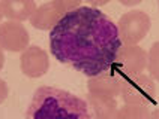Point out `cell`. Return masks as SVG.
Instances as JSON below:
<instances>
[{
	"label": "cell",
	"mask_w": 159,
	"mask_h": 119,
	"mask_svg": "<svg viewBox=\"0 0 159 119\" xmlns=\"http://www.w3.org/2000/svg\"><path fill=\"white\" fill-rule=\"evenodd\" d=\"M122 45L117 24L92 6L65 14L50 30L54 58L89 77L111 70Z\"/></svg>",
	"instance_id": "1"
},
{
	"label": "cell",
	"mask_w": 159,
	"mask_h": 119,
	"mask_svg": "<svg viewBox=\"0 0 159 119\" xmlns=\"http://www.w3.org/2000/svg\"><path fill=\"white\" fill-rule=\"evenodd\" d=\"M86 100L54 86L38 88L29 103L26 119H92Z\"/></svg>",
	"instance_id": "2"
},
{
	"label": "cell",
	"mask_w": 159,
	"mask_h": 119,
	"mask_svg": "<svg viewBox=\"0 0 159 119\" xmlns=\"http://www.w3.org/2000/svg\"><path fill=\"white\" fill-rule=\"evenodd\" d=\"M120 97L125 104L150 106L156 101V86L150 76L147 75H132L122 80Z\"/></svg>",
	"instance_id": "3"
},
{
	"label": "cell",
	"mask_w": 159,
	"mask_h": 119,
	"mask_svg": "<svg viewBox=\"0 0 159 119\" xmlns=\"http://www.w3.org/2000/svg\"><path fill=\"white\" fill-rule=\"evenodd\" d=\"M150 26V17L146 12L131 10L120 17L117 23V30H119V36L122 42L128 45H137L147 36Z\"/></svg>",
	"instance_id": "4"
},
{
	"label": "cell",
	"mask_w": 159,
	"mask_h": 119,
	"mask_svg": "<svg viewBox=\"0 0 159 119\" xmlns=\"http://www.w3.org/2000/svg\"><path fill=\"white\" fill-rule=\"evenodd\" d=\"M147 68V52L137 45L123 43L117 54L113 70L122 77L140 75Z\"/></svg>",
	"instance_id": "5"
},
{
	"label": "cell",
	"mask_w": 159,
	"mask_h": 119,
	"mask_svg": "<svg viewBox=\"0 0 159 119\" xmlns=\"http://www.w3.org/2000/svg\"><path fill=\"white\" fill-rule=\"evenodd\" d=\"M29 31L18 21L0 24V48L8 52H21L29 46Z\"/></svg>",
	"instance_id": "6"
},
{
	"label": "cell",
	"mask_w": 159,
	"mask_h": 119,
	"mask_svg": "<svg viewBox=\"0 0 159 119\" xmlns=\"http://www.w3.org/2000/svg\"><path fill=\"white\" fill-rule=\"evenodd\" d=\"M20 64H21V72L27 77L35 79V77L44 76L48 72L50 60H48V54L42 48L32 45V46H27L23 51Z\"/></svg>",
	"instance_id": "7"
},
{
	"label": "cell",
	"mask_w": 159,
	"mask_h": 119,
	"mask_svg": "<svg viewBox=\"0 0 159 119\" xmlns=\"http://www.w3.org/2000/svg\"><path fill=\"white\" fill-rule=\"evenodd\" d=\"M123 77L120 76L116 70H107L96 76L89 77L87 80V91L92 94L99 95H108V97H117L120 95Z\"/></svg>",
	"instance_id": "8"
},
{
	"label": "cell",
	"mask_w": 159,
	"mask_h": 119,
	"mask_svg": "<svg viewBox=\"0 0 159 119\" xmlns=\"http://www.w3.org/2000/svg\"><path fill=\"white\" fill-rule=\"evenodd\" d=\"M63 12L54 6L53 2H48L36 8L33 15L30 17V24L38 30H53L56 24L63 18Z\"/></svg>",
	"instance_id": "9"
},
{
	"label": "cell",
	"mask_w": 159,
	"mask_h": 119,
	"mask_svg": "<svg viewBox=\"0 0 159 119\" xmlns=\"http://www.w3.org/2000/svg\"><path fill=\"white\" fill-rule=\"evenodd\" d=\"M0 6L3 17H6L9 21H26L30 19L36 10L35 0H0Z\"/></svg>",
	"instance_id": "10"
},
{
	"label": "cell",
	"mask_w": 159,
	"mask_h": 119,
	"mask_svg": "<svg viewBox=\"0 0 159 119\" xmlns=\"http://www.w3.org/2000/svg\"><path fill=\"white\" fill-rule=\"evenodd\" d=\"M87 104L93 119H114L116 112L119 109L114 97L92 92L87 94Z\"/></svg>",
	"instance_id": "11"
},
{
	"label": "cell",
	"mask_w": 159,
	"mask_h": 119,
	"mask_svg": "<svg viewBox=\"0 0 159 119\" xmlns=\"http://www.w3.org/2000/svg\"><path fill=\"white\" fill-rule=\"evenodd\" d=\"M150 110L147 106L137 104H123L116 112L114 119H149Z\"/></svg>",
	"instance_id": "12"
},
{
	"label": "cell",
	"mask_w": 159,
	"mask_h": 119,
	"mask_svg": "<svg viewBox=\"0 0 159 119\" xmlns=\"http://www.w3.org/2000/svg\"><path fill=\"white\" fill-rule=\"evenodd\" d=\"M147 70L152 79L159 80V40L152 45L150 51L147 54Z\"/></svg>",
	"instance_id": "13"
},
{
	"label": "cell",
	"mask_w": 159,
	"mask_h": 119,
	"mask_svg": "<svg viewBox=\"0 0 159 119\" xmlns=\"http://www.w3.org/2000/svg\"><path fill=\"white\" fill-rule=\"evenodd\" d=\"M54 3V6L59 9L63 14H68L71 10H75L81 6V2L83 0H51Z\"/></svg>",
	"instance_id": "14"
},
{
	"label": "cell",
	"mask_w": 159,
	"mask_h": 119,
	"mask_svg": "<svg viewBox=\"0 0 159 119\" xmlns=\"http://www.w3.org/2000/svg\"><path fill=\"white\" fill-rule=\"evenodd\" d=\"M9 95V88H8V84L3 80V79H0V103H3L6 98H8Z\"/></svg>",
	"instance_id": "15"
},
{
	"label": "cell",
	"mask_w": 159,
	"mask_h": 119,
	"mask_svg": "<svg viewBox=\"0 0 159 119\" xmlns=\"http://www.w3.org/2000/svg\"><path fill=\"white\" fill-rule=\"evenodd\" d=\"M86 2L92 5V8H101L107 3H110V0H86Z\"/></svg>",
	"instance_id": "16"
},
{
	"label": "cell",
	"mask_w": 159,
	"mask_h": 119,
	"mask_svg": "<svg viewBox=\"0 0 159 119\" xmlns=\"http://www.w3.org/2000/svg\"><path fill=\"white\" fill-rule=\"evenodd\" d=\"M123 6H135V5H138V3H141L143 0H119Z\"/></svg>",
	"instance_id": "17"
},
{
	"label": "cell",
	"mask_w": 159,
	"mask_h": 119,
	"mask_svg": "<svg viewBox=\"0 0 159 119\" xmlns=\"http://www.w3.org/2000/svg\"><path fill=\"white\" fill-rule=\"evenodd\" d=\"M3 66H5V54H3V49L0 48V70L3 68Z\"/></svg>",
	"instance_id": "18"
},
{
	"label": "cell",
	"mask_w": 159,
	"mask_h": 119,
	"mask_svg": "<svg viewBox=\"0 0 159 119\" xmlns=\"http://www.w3.org/2000/svg\"><path fill=\"white\" fill-rule=\"evenodd\" d=\"M149 119H159V109H156V110L152 112L150 116H149Z\"/></svg>",
	"instance_id": "19"
},
{
	"label": "cell",
	"mask_w": 159,
	"mask_h": 119,
	"mask_svg": "<svg viewBox=\"0 0 159 119\" xmlns=\"http://www.w3.org/2000/svg\"><path fill=\"white\" fill-rule=\"evenodd\" d=\"M2 17H3V12H2V6H0V19H2Z\"/></svg>",
	"instance_id": "20"
},
{
	"label": "cell",
	"mask_w": 159,
	"mask_h": 119,
	"mask_svg": "<svg viewBox=\"0 0 159 119\" xmlns=\"http://www.w3.org/2000/svg\"><path fill=\"white\" fill-rule=\"evenodd\" d=\"M158 6H159V0H158Z\"/></svg>",
	"instance_id": "21"
}]
</instances>
